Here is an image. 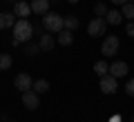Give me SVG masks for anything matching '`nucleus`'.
<instances>
[{
    "mask_svg": "<svg viewBox=\"0 0 134 122\" xmlns=\"http://www.w3.org/2000/svg\"><path fill=\"white\" fill-rule=\"evenodd\" d=\"M114 5H125V2H132V0H112Z\"/></svg>",
    "mask_w": 134,
    "mask_h": 122,
    "instance_id": "24",
    "label": "nucleus"
},
{
    "mask_svg": "<svg viewBox=\"0 0 134 122\" xmlns=\"http://www.w3.org/2000/svg\"><path fill=\"white\" fill-rule=\"evenodd\" d=\"M11 65H14V58H11L9 53H0V71L11 69Z\"/></svg>",
    "mask_w": 134,
    "mask_h": 122,
    "instance_id": "18",
    "label": "nucleus"
},
{
    "mask_svg": "<svg viewBox=\"0 0 134 122\" xmlns=\"http://www.w3.org/2000/svg\"><path fill=\"white\" fill-rule=\"evenodd\" d=\"M105 29H107V22H105V18H92V22L87 24V33H90L92 38H96V36H103L105 33Z\"/></svg>",
    "mask_w": 134,
    "mask_h": 122,
    "instance_id": "4",
    "label": "nucleus"
},
{
    "mask_svg": "<svg viewBox=\"0 0 134 122\" xmlns=\"http://www.w3.org/2000/svg\"><path fill=\"white\" fill-rule=\"evenodd\" d=\"M123 18H127V20H134V2H125L123 5Z\"/></svg>",
    "mask_w": 134,
    "mask_h": 122,
    "instance_id": "20",
    "label": "nucleus"
},
{
    "mask_svg": "<svg viewBox=\"0 0 134 122\" xmlns=\"http://www.w3.org/2000/svg\"><path fill=\"white\" fill-rule=\"evenodd\" d=\"M121 18H123V14L116 11V9H112V11H107V14H105V22L107 24H121Z\"/></svg>",
    "mask_w": 134,
    "mask_h": 122,
    "instance_id": "13",
    "label": "nucleus"
},
{
    "mask_svg": "<svg viewBox=\"0 0 134 122\" xmlns=\"http://www.w3.org/2000/svg\"><path fill=\"white\" fill-rule=\"evenodd\" d=\"M119 47H121L119 36H107L105 40H103L100 53H103V56H107V58H112V56H116V53H119Z\"/></svg>",
    "mask_w": 134,
    "mask_h": 122,
    "instance_id": "3",
    "label": "nucleus"
},
{
    "mask_svg": "<svg viewBox=\"0 0 134 122\" xmlns=\"http://www.w3.org/2000/svg\"><path fill=\"white\" fill-rule=\"evenodd\" d=\"M29 5H31V14L36 16H45L49 11V0H31Z\"/></svg>",
    "mask_w": 134,
    "mask_h": 122,
    "instance_id": "8",
    "label": "nucleus"
},
{
    "mask_svg": "<svg viewBox=\"0 0 134 122\" xmlns=\"http://www.w3.org/2000/svg\"><path fill=\"white\" fill-rule=\"evenodd\" d=\"M63 24H65L67 31H74V29H78V18L76 16H67V18H63Z\"/></svg>",
    "mask_w": 134,
    "mask_h": 122,
    "instance_id": "19",
    "label": "nucleus"
},
{
    "mask_svg": "<svg viewBox=\"0 0 134 122\" xmlns=\"http://www.w3.org/2000/svg\"><path fill=\"white\" fill-rule=\"evenodd\" d=\"M23 104H25L27 109H31V111H34V109H38V107H40V98H38V93H36L34 89L25 91V93H23Z\"/></svg>",
    "mask_w": 134,
    "mask_h": 122,
    "instance_id": "7",
    "label": "nucleus"
},
{
    "mask_svg": "<svg viewBox=\"0 0 134 122\" xmlns=\"http://www.w3.org/2000/svg\"><path fill=\"white\" fill-rule=\"evenodd\" d=\"M116 89H119V80H116L114 75L107 73V75H103V78H100V91H103V93L112 95Z\"/></svg>",
    "mask_w": 134,
    "mask_h": 122,
    "instance_id": "5",
    "label": "nucleus"
},
{
    "mask_svg": "<svg viewBox=\"0 0 134 122\" xmlns=\"http://www.w3.org/2000/svg\"><path fill=\"white\" fill-rule=\"evenodd\" d=\"M43 27L47 29L49 33H58L65 29V24H63V16L54 14V11H47V14L43 16Z\"/></svg>",
    "mask_w": 134,
    "mask_h": 122,
    "instance_id": "2",
    "label": "nucleus"
},
{
    "mask_svg": "<svg viewBox=\"0 0 134 122\" xmlns=\"http://www.w3.org/2000/svg\"><path fill=\"white\" fill-rule=\"evenodd\" d=\"M38 44H40V51H52L54 44H56V40H54V36H49V31H47V33H43V36H40Z\"/></svg>",
    "mask_w": 134,
    "mask_h": 122,
    "instance_id": "11",
    "label": "nucleus"
},
{
    "mask_svg": "<svg viewBox=\"0 0 134 122\" xmlns=\"http://www.w3.org/2000/svg\"><path fill=\"white\" fill-rule=\"evenodd\" d=\"M67 2H72V5H76V2H78V0H67Z\"/></svg>",
    "mask_w": 134,
    "mask_h": 122,
    "instance_id": "26",
    "label": "nucleus"
},
{
    "mask_svg": "<svg viewBox=\"0 0 134 122\" xmlns=\"http://www.w3.org/2000/svg\"><path fill=\"white\" fill-rule=\"evenodd\" d=\"M110 122H121V115H112V118H110Z\"/></svg>",
    "mask_w": 134,
    "mask_h": 122,
    "instance_id": "25",
    "label": "nucleus"
},
{
    "mask_svg": "<svg viewBox=\"0 0 134 122\" xmlns=\"http://www.w3.org/2000/svg\"><path fill=\"white\" fill-rule=\"evenodd\" d=\"M125 33H127V36H134V20H130V22L125 24Z\"/></svg>",
    "mask_w": 134,
    "mask_h": 122,
    "instance_id": "23",
    "label": "nucleus"
},
{
    "mask_svg": "<svg viewBox=\"0 0 134 122\" xmlns=\"http://www.w3.org/2000/svg\"><path fill=\"white\" fill-rule=\"evenodd\" d=\"M132 122H134V115H132Z\"/></svg>",
    "mask_w": 134,
    "mask_h": 122,
    "instance_id": "28",
    "label": "nucleus"
},
{
    "mask_svg": "<svg viewBox=\"0 0 134 122\" xmlns=\"http://www.w3.org/2000/svg\"><path fill=\"white\" fill-rule=\"evenodd\" d=\"M14 14L18 16V18H27L29 14H31V5L29 2H23V0H18L14 5Z\"/></svg>",
    "mask_w": 134,
    "mask_h": 122,
    "instance_id": "10",
    "label": "nucleus"
},
{
    "mask_svg": "<svg viewBox=\"0 0 134 122\" xmlns=\"http://www.w3.org/2000/svg\"><path fill=\"white\" fill-rule=\"evenodd\" d=\"M125 91H127V95H132L134 98V78L127 80V85H125Z\"/></svg>",
    "mask_w": 134,
    "mask_h": 122,
    "instance_id": "22",
    "label": "nucleus"
},
{
    "mask_svg": "<svg viewBox=\"0 0 134 122\" xmlns=\"http://www.w3.org/2000/svg\"><path fill=\"white\" fill-rule=\"evenodd\" d=\"M94 73L98 75V78H103V75H107V73H110V65H105L103 60H98V62L94 65Z\"/></svg>",
    "mask_w": 134,
    "mask_h": 122,
    "instance_id": "16",
    "label": "nucleus"
},
{
    "mask_svg": "<svg viewBox=\"0 0 134 122\" xmlns=\"http://www.w3.org/2000/svg\"><path fill=\"white\" fill-rule=\"evenodd\" d=\"M31 89L36 91L38 95H40V93H47V91H49V82H47V80H36Z\"/></svg>",
    "mask_w": 134,
    "mask_h": 122,
    "instance_id": "17",
    "label": "nucleus"
},
{
    "mask_svg": "<svg viewBox=\"0 0 134 122\" xmlns=\"http://www.w3.org/2000/svg\"><path fill=\"white\" fill-rule=\"evenodd\" d=\"M16 24V20H14V14H0V29H9V27H14Z\"/></svg>",
    "mask_w": 134,
    "mask_h": 122,
    "instance_id": "14",
    "label": "nucleus"
},
{
    "mask_svg": "<svg viewBox=\"0 0 134 122\" xmlns=\"http://www.w3.org/2000/svg\"><path fill=\"white\" fill-rule=\"evenodd\" d=\"M31 36H34V24L27 18H18L14 24V40H18L23 44V42H29Z\"/></svg>",
    "mask_w": 134,
    "mask_h": 122,
    "instance_id": "1",
    "label": "nucleus"
},
{
    "mask_svg": "<svg viewBox=\"0 0 134 122\" xmlns=\"http://www.w3.org/2000/svg\"><path fill=\"white\" fill-rule=\"evenodd\" d=\"M25 53H27V56H38L40 53V44L38 42H31V40H29V42H25Z\"/></svg>",
    "mask_w": 134,
    "mask_h": 122,
    "instance_id": "15",
    "label": "nucleus"
},
{
    "mask_svg": "<svg viewBox=\"0 0 134 122\" xmlns=\"http://www.w3.org/2000/svg\"><path fill=\"white\" fill-rule=\"evenodd\" d=\"M94 14L98 16V18H105V14H107V7L103 5V2H98V5L94 7Z\"/></svg>",
    "mask_w": 134,
    "mask_h": 122,
    "instance_id": "21",
    "label": "nucleus"
},
{
    "mask_svg": "<svg viewBox=\"0 0 134 122\" xmlns=\"http://www.w3.org/2000/svg\"><path fill=\"white\" fill-rule=\"evenodd\" d=\"M9 2H14V5H16V2H18V0H9Z\"/></svg>",
    "mask_w": 134,
    "mask_h": 122,
    "instance_id": "27",
    "label": "nucleus"
},
{
    "mask_svg": "<svg viewBox=\"0 0 134 122\" xmlns=\"http://www.w3.org/2000/svg\"><path fill=\"white\" fill-rule=\"evenodd\" d=\"M14 85H16V89H18L20 93H25V91H29L34 87V82H31V75L29 73H18L16 80H14Z\"/></svg>",
    "mask_w": 134,
    "mask_h": 122,
    "instance_id": "6",
    "label": "nucleus"
},
{
    "mask_svg": "<svg viewBox=\"0 0 134 122\" xmlns=\"http://www.w3.org/2000/svg\"><path fill=\"white\" fill-rule=\"evenodd\" d=\"M72 42H74V36H72V31H67V29L58 31V44H63V47H69Z\"/></svg>",
    "mask_w": 134,
    "mask_h": 122,
    "instance_id": "12",
    "label": "nucleus"
},
{
    "mask_svg": "<svg viewBox=\"0 0 134 122\" xmlns=\"http://www.w3.org/2000/svg\"><path fill=\"white\" fill-rule=\"evenodd\" d=\"M127 65L125 62H114V65H110V75H114L116 80L119 78H123V75H127Z\"/></svg>",
    "mask_w": 134,
    "mask_h": 122,
    "instance_id": "9",
    "label": "nucleus"
}]
</instances>
